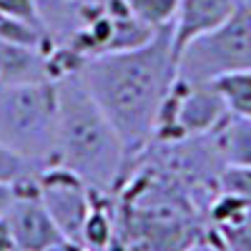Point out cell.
Masks as SVG:
<instances>
[{"label":"cell","mask_w":251,"mask_h":251,"mask_svg":"<svg viewBox=\"0 0 251 251\" xmlns=\"http://www.w3.org/2000/svg\"><path fill=\"white\" fill-rule=\"evenodd\" d=\"M75 73L116 128L128 176L133 161L151 143L158 111L176 80L174 28L158 30L136 50L80 60Z\"/></svg>","instance_id":"1"},{"label":"cell","mask_w":251,"mask_h":251,"mask_svg":"<svg viewBox=\"0 0 251 251\" xmlns=\"http://www.w3.org/2000/svg\"><path fill=\"white\" fill-rule=\"evenodd\" d=\"M58 163L93 194H116L126 178L123 143L75 71L55 78Z\"/></svg>","instance_id":"2"},{"label":"cell","mask_w":251,"mask_h":251,"mask_svg":"<svg viewBox=\"0 0 251 251\" xmlns=\"http://www.w3.org/2000/svg\"><path fill=\"white\" fill-rule=\"evenodd\" d=\"M0 143L40 171L58 163L55 80L0 88Z\"/></svg>","instance_id":"3"},{"label":"cell","mask_w":251,"mask_h":251,"mask_svg":"<svg viewBox=\"0 0 251 251\" xmlns=\"http://www.w3.org/2000/svg\"><path fill=\"white\" fill-rule=\"evenodd\" d=\"M251 68V5H241L221 25L206 30L176 53V78L214 83L221 75Z\"/></svg>","instance_id":"4"},{"label":"cell","mask_w":251,"mask_h":251,"mask_svg":"<svg viewBox=\"0 0 251 251\" xmlns=\"http://www.w3.org/2000/svg\"><path fill=\"white\" fill-rule=\"evenodd\" d=\"M226 113V103L214 83H183L176 78L158 111L151 143L208 136Z\"/></svg>","instance_id":"5"},{"label":"cell","mask_w":251,"mask_h":251,"mask_svg":"<svg viewBox=\"0 0 251 251\" xmlns=\"http://www.w3.org/2000/svg\"><path fill=\"white\" fill-rule=\"evenodd\" d=\"M38 196L48 208L66 239H80V228L93 206V191L75 174L60 163L48 166L38 174Z\"/></svg>","instance_id":"6"},{"label":"cell","mask_w":251,"mask_h":251,"mask_svg":"<svg viewBox=\"0 0 251 251\" xmlns=\"http://www.w3.org/2000/svg\"><path fill=\"white\" fill-rule=\"evenodd\" d=\"M13 186L15 199L3 219L13 236L15 251H48L53 244L66 239L38 196V176L18 181Z\"/></svg>","instance_id":"7"},{"label":"cell","mask_w":251,"mask_h":251,"mask_svg":"<svg viewBox=\"0 0 251 251\" xmlns=\"http://www.w3.org/2000/svg\"><path fill=\"white\" fill-rule=\"evenodd\" d=\"M60 78L55 50L35 46H15L0 40V88L30 86Z\"/></svg>","instance_id":"8"},{"label":"cell","mask_w":251,"mask_h":251,"mask_svg":"<svg viewBox=\"0 0 251 251\" xmlns=\"http://www.w3.org/2000/svg\"><path fill=\"white\" fill-rule=\"evenodd\" d=\"M241 5H246V0H181L174 23V53H178L191 38L221 25Z\"/></svg>","instance_id":"9"},{"label":"cell","mask_w":251,"mask_h":251,"mask_svg":"<svg viewBox=\"0 0 251 251\" xmlns=\"http://www.w3.org/2000/svg\"><path fill=\"white\" fill-rule=\"evenodd\" d=\"M53 48H63L86 23L96 0H33Z\"/></svg>","instance_id":"10"},{"label":"cell","mask_w":251,"mask_h":251,"mask_svg":"<svg viewBox=\"0 0 251 251\" xmlns=\"http://www.w3.org/2000/svg\"><path fill=\"white\" fill-rule=\"evenodd\" d=\"M224 166H251V118L226 113L211 131Z\"/></svg>","instance_id":"11"},{"label":"cell","mask_w":251,"mask_h":251,"mask_svg":"<svg viewBox=\"0 0 251 251\" xmlns=\"http://www.w3.org/2000/svg\"><path fill=\"white\" fill-rule=\"evenodd\" d=\"M214 86L221 93L228 113L251 118V68L221 75L219 80H214Z\"/></svg>","instance_id":"12"},{"label":"cell","mask_w":251,"mask_h":251,"mask_svg":"<svg viewBox=\"0 0 251 251\" xmlns=\"http://www.w3.org/2000/svg\"><path fill=\"white\" fill-rule=\"evenodd\" d=\"M123 3L141 23H146L156 33L163 28H174L181 8V0H123Z\"/></svg>","instance_id":"13"},{"label":"cell","mask_w":251,"mask_h":251,"mask_svg":"<svg viewBox=\"0 0 251 251\" xmlns=\"http://www.w3.org/2000/svg\"><path fill=\"white\" fill-rule=\"evenodd\" d=\"M0 40L3 43H15V46H35V48H50V40L48 35L25 23V20H20V18H13V15H5V13H0Z\"/></svg>","instance_id":"14"},{"label":"cell","mask_w":251,"mask_h":251,"mask_svg":"<svg viewBox=\"0 0 251 251\" xmlns=\"http://www.w3.org/2000/svg\"><path fill=\"white\" fill-rule=\"evenodd\" d=\"M211 234L221 241L226 251H251V208L236 221L211 228Z\"/></svg>","instance_id":"15"},{"label":"cell","mask_w":251,"mask_h":251,"mask_svg":"<svg viewBox=\"0 0 251 251\" xmlns=\"http://www.w3.org/2000/svg\"><path fill=\"white\" fill-rule=\"evenodd\" d=\"M216 191L251 203V166H224L216 181Z\"/></svg>","instance_id":"16"},{"label":"cell","mask_w":251,"mask_h":251,"mask_svg":"<svg viewBox=\"0 0 251 251\" xmlns=\"http://www.w3.org/2000/svg\"><path fill=\"white\" fill-rule=\"evenodd\" d=\"M40 169L33 166L30 161L20 158L18 153H13L10 149H5L0 143V183H18V181H25L38 176Z\"/></svg>","instance_id":"17"},{"label":"cell","mask_w":251,"mask_h":251,"mask_svg":"<svg viewBox=\"0 0 251 251\" xmlns=\"http://www.w3.org/2000/svg\"><path fill=\"white\" fill-rule=\"evenodd\" d=\"M0 13L20 18V20H25V23L43 30V23H40V15H38V8H35L33 0H0Z\"/></svg>","instance_id":"18"},{"label":"cell","mask_w":251,"mask_h":251,"mask_svg":"<svg viewBox=\"0 0 251 251\" xmlns=\"http://www.w3.org/2000/svg\"><path fill=\"white\" fill-rule=\"evenodd\" d=\"M181 251H226V249L221 246V241L214 234H203V236L194 239L188 246H183Z\"/></svg>","instance_id":"19"},{"label":"cell","mask_w":251,"mask_h":251,"mask_svg":"<svg viewBox=\"0 0 251 251\" xmlns=\"http://www.w3.org/2000/svg\"><path fill=\"white\" fill-rule=\"evenodd\" d=\"M13 199H15V186L13 183H0V219L5 216L8 206L13 203Z\"/></svg>","instance_id":"20"},{"label":"cell","mask_w":251,"mask_h":251,"mask_svg":"<svg viewBox=\"0 0 251 251\" xmlns=\"http://www.w3.org/2000/svg\"><path fill=\"white\" fill-rule=\"evenodd\" d=\"M48 251H91L86 244H80L75 239H60L58 244H53Z\"/></svg>","instance_id":"21"},{"label":"cell","mask_w":251,"mask_h":251,"mask_svg":"<svg viewBox=\"0 0 251 251\" xmlns=\"http://www.w3.org/2000/svg\"><path fill=\"white\" fill-rule=\"evenodd\" d=\"M0 251H15V244H13V236L8 231L5 219H0Z\"/></svg>","instance_id":"22"},{"label":"cell","mask_w":251,"mask_h":251,"mask_svg":"<svg viewBox=\"0 0 251 251\" xmlns=\"http://www.w3.org/2000/svg\"><path fill=\"white\" fill-rule=\"evenodd\" d=\"M246 3H251V0H246Z\"/></svg>","instance_id":"23"},{"label":"cell","mask_w":251,"mask_h":251,"mask_svg":"<svg viewBox=\"0 0 251 251\" xmlns=\"http://www.w3.org/2000/svg\"><path fill=\"white\" fill-rule=\"evenodd\" d=\"M249 5H251V3H249Z\"/></svg>","instance_id":"24"}]
</instances>
